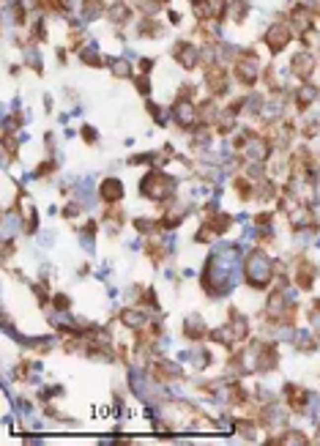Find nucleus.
<instances>
[{
    "label": "nucleus",
    "mask_w": 320,
    "mask_h": 446,
    "mask_svg": "<svg viewBox=\"0 0 320 446\" xmlns=\"http://www.w3.org/2000/svg\"><path fill=\"white\" fill-rule=\"evenodd\" d=\"M271 260H268V255L263 252H252L246 260V279L249 285H255V288H263L268 279H271Z\"/></svg>",
    "instance_id": "obj_1"
},
{
    "label": "nucleus",
    "mask_w": 320,
    "mask_h": 446,
    "mask_svg": "<svg viewBox=\"0 0 320 446\" xmlns=\"http://www.w3.org/2000/svg\"><path fill=\"white\" fill-rule=\"evenodd\" d=\"M172 186H175V183H172L167 176H148L145 181H142V194L151 197V200H164Z\"/></svg>",
    "instance_id": "obj_2"
},
{
    "label": "nucleus",
    "mask_w": 320,
    "mask_h": 446,
    "mask_svg": "<svg viewBox=\"0 0 320 446\" xmlns=\"http://www.w3.org/2000/svg\"><path fill=\"white\" fill-rule=\"evenodd\" d=\"M236 74H238L241 83L252 85L257 77H260V60H257L255 55H243V58L238 60V66H236Z\"/></svg>",
    "instance_id": "obj_3"
},
{
    "label": "nucleus",
    "mask_w": 320,
    "mask_h": 446,
    "mask_svg": "<svg viewBox=\"0 0 320 446\" xmlns=\"http://www.w3.org/2000/svg\"><path fill=\"white\" fill-rule=\"evenodd\" d=\"M287 42H290V30H287V25H271V28H268L266 44L274 49V52H279Z\"/></svg>",
    "instance_id": "obj_4"
},
{
    "label": "nucleus",
    "mask_w": 320,
    "mask_h": 446,
    "mask_svg": "<svg viewBox=\"0 0 320 446\" xmlns=\"http://www.w3.org/2000/svg\"><path fill=\"white\" fill-rule=\"evenodd\" d=\"M243 156H249L252 162H263V159L268 156L266 140H260V137H249V140L243 142Z\"/></svg>",
    "instance_id": "obj_5"
},
{
    "label": "nucleus",
    "mask_w": 320,
    "mask_h": 446,
    "mask_svg": "<svg viewBox=\"0 0 320 446\" xmlns=\"http://www.w3.org/2000/svg\"><path fill=\"white\" fill-rule=\"evenodd\" d=\"M172 112H175V121L181 126H192L197 121V110H195V104L192 101H186V99H181L175 107H172Z\"/></svg>",
    "instance_id": "obj_6"
},
{
    "label": "nucleus",
    "mask_w": 320,
    "mask_h": 446,
    "mask_svg": "<svg viewBox=\"0 0 320 446\" xmlns=\"http://www.w3.org/2000/svg\"><path fill=\"white\" fill-rule=\"evenodd\" d=\"M195 11L200 17H222L225 14V0H197Z\"/></svg>",
    "instance_id": "obj_7"
},
{
    "label": "nucleus",
    "mask_w": 320,
    "mask_h": 446,
    "mask_svg": "<svg viewBox=\"0 0 320 446\" xmlns=\"http://www.w3.org/2000/svg\"><path fill=\"white\" fill-rule=\"evenodd\" d=\"M175 60L184 69H195V63H197V49L192 47V44H178L175 47Z\"/></svg>",
    "instance_id": "obj_8"
},
{
    "label": "nucleus",
    "mask_w": 320,
    "mask_h": 446,
    "mask_svg": "<svg viewBox=\"0 0 320 446\" xmlns=\"http://www.w3.org/2000/svg\"><path fill=\"white\" fill-rule=\"evenodd\" d=\"M129 386L134 389V394H137V397L148 400V394H151V389H148V378L142 375L140 370H131V372H129Z\"/></svg>",
    "instance_id": "obj_9"
},
{
    "label": "nucleus",
    "mask_w": 320,
    "mask_h": 446,
    "mask_svg": "<svg viewBox=\"0 0 320 446\" xmlns=\"http://www.w3.org/2000/svg\"><path fill=\"white\" fill-rule=\"evenodd\" d=\"M293 71H296L298 77H309L315 71V58L309 52H298L296 58H293Z\"/></svg>",
    "instance_id": "obj_10"
},
{
    "label": "nucleus",
    "mask_w": 320,
    "mask_h": 446,
    "mask_svg": "<svg viewBox=\"0 0 320 446\" xmlns=\"http://www.w3.org/2000/svg\"><path fill=\"white\" fill-rule=\"evenodd\" d=\"M101 197L110 200V203L120 200V197H123V183H120L118 178H107V181L101 183Z\"/></svg>",
    "instance_id": "obj_11"
},
{
    "label": "nucleus",
    "mask_w": 320,
    "mask_h": 446,
    "mask_svg": "<svg viewBox=\"0 0 320 446\" xmlns=\"http://www.w3.org/2000/svg\"><path fill=\"white\" fill-rule=\"evenodd\" d=\"M145 320H148V317H145V312H140V310H126L123 312V323L129 326V329H142Z\"/></svg>",
    "instance_id": "obj_12"
},
{
    "label": "nucleus",
    "mask_w": 320,
    "mask_h": 446,
    "mask_svg": "<svg viewBox=\"0 0 320 446\" xmlns=\"http://www.w3.org/2000/svg\"><path fill=\"white\" fill-rule=\"evenodd\" d=\"M186 334H189V337H202V334H205V323H202L200 315H189V317H186Z\"/></svg>",
    "instance_id": "obj_13"
},
{
    "label": "nucleus",
    "mask_w": 320,
    "mask_h": 446,
    "mask_svg": "<svg viewBox=\"0 0 320 446\" xmlns=\"http://www.w3.org/2000/svg\"><path fill=\"white\" fill-rule=\"evenodd\" d=\"M287 211H290V222L296 224V227H301V224H309V214L304 211V206H298V203H290V206H287Z\"/></svg>",
    "instance_id": "obj_14"
},
{
    "label": "nucleus",
    "mask_w": 320,
    "mask_h": 446,
    "mask_svg": "<svg viewBox=\"0 0 320 446\" xmlns=\"http://www.w3.org/2000/svg\"><path fill=\"white\" fill-rule=\"evenodd\" d=\"M184 358L195 367V370H202L208 364V356H205V351H192V353H184Z\"/></svg>",
    "instance_id": "obj_15"
},
{
    "label": "nucleus",
    "mask_w": 320,
    "mask_h": 446,
    "mask_svg": "<svg viewBox=\"0 0 320 446\" xmlns=\"http://www.w3.org/2000/svg\"><path fill=\"white\" fill-rule=\"evenodd\" d=\"M107 17L113 19V22H123V19H129V8H126L123 3H118V6H113L107 11Z\"/></svg>",
    "instance_id": "obj_16"
},
{
    "label": "nucleus",
    "mask_w": 320,
    "mask_h": 446,
    "mask_svg": "<svg viewBox=\"0 0 320 446\" xmlns=\"http://www.w3.org/2000/svg\"><path fill=\"white\" fill-rule=\"evenodd\" d=\"M230 331H233V340H243V337H246V320H243V317H236Z\"/></svg>",
    "instance_id": "obj_17"
},
{
    "label": "nucleus",
    "mask_w": 320,
    "mask_h": 446,
    "mask_svg": "<svg viewBox=\"0 0 320 446\" xmlns=\"http://www.w3.org/2000/svg\"><path fill=\"white\" fill-rule=\"evenodd\" d=\"M101 14V0H85V19H96Z\"/></svg>",
    "instance_id": "obj_18"
},
{
    "label": "nucleus",
    "mask_w": 320,
    "mask_h": 446,
    "mask_svg": "<svg viewBox=\"0 0 320 446\" xmlns=\"http://www.w3.org/2000/svg\"><path fill=\"white\" fill-rule=\"evenodd\" d=\"M80 55H82L85 63H99V49H96V44H85Z\"/></svg>",
    "instance_id": "obj_19"
},
{
    "label": "nucleus",
    "mask_w": 320,
    "mask_h": 446,
    "mask_svg": "<svg viewBox=\"0 0 320 446\" xmlns=\"http://www.w3.org/2000/svg\"><path fill=\"white\" fill-rule=\"evenodd\" d=\"M296 345H298V348H307V351H309V348L315 345L312 334H309V331H298V334H296Z\"/></svg>",
    "instance_id": "obj_20"
},
{
    "label": "nucleus",
    "mask_w": 320,
    "mask_h": 446,
    "mask_svg": "<svg viewBox=\"0 0 320 446\" xmlns=\"http://www.w3.org/2000/svg\"><path fill=\"white\" fill-rule=\"evenodd\" d=\"M17 227H19V219H17V214H8V217H6V222H3V233H6V235H11Z\"/></svg>",
    "instance_id": "obj_21"
},
{
    "label": "nucleus",
    "mask_w": 320,
    "mask_h": 446,
    "mask_svg": "<svg viewBox=\"0 0 320 446\" xmlns=\"http://www.w3.org/2000/svg\"><path fill=\"white\" fill-rule=\"evenodd\" d=\"M315 96H318V93H315V88H301V90H298V104H312Z\"/></svg>",
    "instance_id": "obj_22"
},
{
    "label": "nucleus",
    "mask_w": 320,
    "mask_h": 446,
    "mask_svg": "<svg viewBox=\"0 0 320 446\" xmlns=\"http://www.w3.org/2000/svg\"><path fill=\"white\" fill-rule=\"evenodd\" d=\"M113 71H115L118 77H129L131 69H129V63H126V60H113Z\"/></svg>",
    "instance_id": "obj_23"
},
{
    "label": "nucleus",
    "mask_w": 320,
    "mask_h": 446,
    "mask_svg": "<svg viewBox=\"0 0 320 446\" xmlns=\"http://www.w3.org/2000/svg\"><path fill=\"white\" fill-rule=\"evenodd\" d=\"M284 444H290V446H298V444H307V438H304L301 433H287V435H284Z\"/></svg>",
    "instance_id": "obj_24"
},
{
    "label": "nucleus",
    "mask_w": 320,
    "mask_h": 446,
    "mask_svg": "<svg viewBox=\"0 0 320 446\" xmlns=\"http://www.w3.org/2000/svg\"><path fill=\"white\" fill-rule=\"evenodd\" d=\"M268 424H271V427H277V424H284V413L274 408V411L268 413Z\"/></svg>",
    "instance_id": "obj_25"
},
{
    "label": "nucleus",
    "mask_w": 320,
    "mask_h": 446,
    "mask_svg": "<svg viewBox=\"0 0 320 446\" xmlns=\"http://www.w3.org/2000/svg\"><path fill=\"white\" fill-rule=\"evenodd\" d=\"M243 14H246V6H243L241 0H236V6H233V17H236V19H241Z\"/></svg>",
    "instance_id": "obj_26"
},
{
    "label": "nucleus",
    "mask_w": 320,
    "mask_h": 446,
    "mask_svg": "<svg viewBox=\"0 0 320 446\" xmlns=\"http://www.w3.org/2000/svg\"><path fill=\"white\" fill-rule=\"evenodd\" d=\"M80 241H82V247L88 249V252H93V235H90V233H82V238H80Z\"/></svg>",
    "instance_id": "obj_27"
},
{
    "label": "nucleus",
    "mask_w": 320,
    "mask_h": 446,
    "mask_svg": "<svg viewBox=\"0 0 320 446\" xmlns=\"http://www.w3.org/2000/svg\"><path fill=\"white\" fill-rule=\"evenodd\" d=\"M137 88H140L142 93H148V90H151V83H148V80H137Z\"/></svg>",
    "instance_id": "obj_28"
},
{
    "label": "nucleus",
    "mask_w": 320,
    "mask_h": 446,
    "mask_svg": "<svg viewBox=\"0 0 320 446\" xmlns=\"http://www.w3.org/2000/svg\"><path fill=\"white\" fill-rule=\"evenodd\" d=\"M82 137H85V140H90V142H93V140H96V132H93V129H82Z\"/></svg>",
    "instance_id": "obj_29"
},
{
    "label": "nucleus",
    "mask_w": 320,
    "mask_h": 446,
    "mask_svg": "<svg viewBox=\"0 0 320 446\" xmlns=\"http://www.w3.org/2000/svg\"><path fill=\"white\" fill-rule=\"evenodd\" d=\"M28 63H33V66H39V55H36V52H33V49H30V52H28Z\"/></svg>",
    "instance_id": "obj_30"
},
{
    "label": "nucleus",
    "mask_w": 320,
    "mask_h": 446,
    "mask_svg": "<svg viewBox=\"0 0 320 446\" xmlns=\"http://www.w3.org/2000/svg\"><path fill=\"white\" fill-rule=\"evenodd\" d=\"M298 241H301V244L304 241H312V233H298Z\"/></svg>",
    "instance_id": "obj_31"
}]
</instances>
